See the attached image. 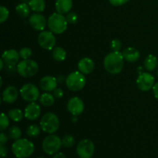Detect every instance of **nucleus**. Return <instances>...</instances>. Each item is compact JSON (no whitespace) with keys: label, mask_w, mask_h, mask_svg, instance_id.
<instances>
[{"label":"nucleus","mask_w":158,"mask_h":158,"mask_svg":"<svg viewBox=\"0 0 158 158\" xmlns=\"http://www.w3.org/2000/svg\"><path fill=\"white\" fill-rule=\"evenodd\" d=\"M123 54L118 52L113 51L107 54L103 60V66L105 69L110 74H118L123 68Z\"/></svg>","instance_id":"f257e3e1"},{"label":"nucleus","mask_w":158,"mask_h":158,"mask_svg":"<svg viewBox=\"0 0 158 158\" xmlns=\"http://www.w3.org/2000/svg\"><path fill=\"white\" fill-rule=\"evenodd\" d=\"M12 151L16 158H27L33 154L35 146L28 139H19L12 143Z\"/></svg>","instance_id":"f03ea898"},{"label":"nucleus","mask_w":158,"mask_h":158,"mask_svg":"<svg viewBox=\"0 0 158 158\" xmlns=\"http://www.w3.org/2000/svg\"><path fill=\"white\" fill-rule=\"evenodd\" d=\"M47 26L52 32L55 34H61L67 29L68 22L63 14L54 12L48 19Z\"/></svg>","instance_id":"7ed1b4c3"},{"label":"nucleus","mask_w":158,"mask_h":158,"mask_svg":"<svg viewBox=\"0 0 158 158\" xmlns=\"http://www.w3.org/2000/svg\"><path fill=\"white\" fill-rule=\"evenodd\" d=\"M40 127L44 132L52 134L60 127V120L53 113H46L40 120Z\"/></svg>","instance_id":"20e7f679"},{"label":"nucleus","mask_w":158,"mask_h":158,"mask_svg":"<svg viewBox=\"0 0 158 158\" xmlns=\"http://www.w3.org/2000/svg\"><path fill=\"white\" fill-rule=\"evenodd\" d=\"M66 84L69 90L73 92L81 90L86 85V78L84 74L80 71L71 73L66 77Z\"/></svg>","instance_id":"39448f33"},{"label":"nucleus","mask_w":158,"mask_h":158,"mask_svg":"<svg viewBox=\"0 0 158 158\" xmlns=\"http://www.w3.org/2000/svg\"><path fill=\"white\" fill-rule=\"evenodd\" d=\"M39 69L37 63L32 60H23L17 65V73L21 77L29 78L35 76Z\"/></svg>","instance_id":"423d86ee"},{"label":"nucleus","mask_w":158,"mask_h":158,"mask_svg":"<svg viewBox=\"0 0 158 158\" xmlns=\"http://www.w3.org/2000/svg\"><path fill=\"white\" fill-rule=\"evenodd\" d=\"M62 140L56 135L50 134L43 140L42 148L43 151L48 155L55 154L60 151L62 146Z\"/></svg>","instance_id":"0eeeda50"},{"label":"nucleus","mask_w":158,"mask_h":158,"mask_svg":"<svg viewBox=\"0 0 158 158\" xmlns=\"http://www.w3.org/2000/svg\"><path fill=\"white\" fill-rule=\"evenodd\" d=\"M20 96L27 102H35L40 97V91L37 86L32 83L23 85L19 90Z\"/></svg>","instance_id":"6e6552de"},{"label":"nucleus","mask_w":158,"mask_h":158,"mask_svg":"<svg viewBox=\"0 0 158 158\" xmlns=\"http://www.w3.org/2000/svg\"><path fill=\"white\" fill-rule=\"evenodd\" d=\"M95 147L92 140L83 139L77 147V154L80 158H91L94 153Z\"/></svg>","instance_id":"1a4fd4ad"},{"label":"nucleus","mask_w":158,"mask_h":158,"mask_svg":"<svg viewBox=\"0 0 158 158\" xmlns=\"http://www.w3.org/2000/svg\"><path fill=\"white\" fill-rule=\"evenodd\" d=\"M38 43L42 48L47 50L53 49L56 45V37L50 31H42L38 36Z\"/></svg>","instance_id":"9d476101"},{"label":"nucleus","mask_w":158,"mask_h":158,"mask_svg":"<svg viewBox=\"0 0 158 158\" xmlns=\"http://www.w3.org/2000/svg\"><path fill=\"white\" fill-rule=\"evenodd\" d=\"M137 85L140 90H150L154 85V77L149 73H143L137 78Z\"/></svg>","instance_id":"9b49d317"},{"label":"nucleus","mask_w":158,"mask_h":158,"mask_svg":"<svg viewBox=\"0 0 158 158\" xmlns=\"http://www.w3.org/2000/svg\"><path fill=\"white\" fill-rule=\"evenodd\" d=\"M67 110L73 116L80 115L84 110L83 101L77 97H72L67 103Z\"/></svg>","instance_id":"f8f14e48"},{"label":"nucleus","mask_w":158,"mask_h":158,"mask_svg":"<svg viewBox=\"0 0 158 158\" xmlns=\"http://www.w3.org/2000/svg\"><path fill=\"white\" fill-rule=\"evenodd\" d=\"M29 23L31 27L36 31H43L47 25V21L44 15L40 13H34L29 19Z\"/></svg>","instance_id":"ddd939ff"},{"label":"nucleus","mask_w":158,"mask_h":158,"mask_svg":"<svg viewBox=\"0 0 158 158\" xmlns=\"http://www.w3.org/2000/svg\"><path fill=\"white\" fill-rule=\"evenodd\" d=\"M41 114V108L40 105L35 102H31L25 108L24 117L29 120H35Z\"/></svg>","instance_id":"4468645a"},{"label":"nucleus","mask_w":158,"mask_h":158,"mask_svg":"<svg viewBox=\"0 0 158 158\" xmlns=\"http://www.w3.org/2000/svg\"><path fill=\"white\" fill-rule=\"evenodd\" d=\"M40 86L43 90L46 92L53 91L56 89L57 86V79L52 76H46L43 77L40 81Z\"/></svg>","instance_id":"2eb2a0df"},{"label":"nucleus","mask_w":158,"mask_h":158,"mask_svg":"<svg viewBox=\"0 0 158 158\" xmlns=\"http://www.w3.org/2000/svg\"><path fill=\"white\" fill-rule=\"evenodd\" d=\"M19 91L15 86H9L6 87L2 92V100L5 103H12L17 100Z\"/></svg>","instance_id":"dca6fc26"},{"label":"nucleus","mask_w":158,"mask_h":158,"mask_svg":"<svg viewBox=\"0 0 158 158\" xmlns=\"http://www.w3.org/2000/svg\"><path fill=\"white\" fill-rule=\"evenodd\" d=\"M78 69L83 74H89L94 71V63L90 58L85 57L78 63Z\"/></svg>","instance_id":"f3484780"},{"label":"nucleus","mask_w":158,"mask_h":158,"mask_svg":"<svg viewBox=\"0 0 158 158\" xmlns=\"http://www.w3.org/2000/svg\"><path fill=\"white\" fill-rule=\"evenodd\" d=\"M19 53L15 49H8L2 53V59L6 64L16 65L19 59Z\"/></svg>","instance_id":"a211bd4d"},{"label":"nucleus","mask_w":158,"mask_h":158,"mask_svg":"<svg viewBox=\"0 0 158 158\" xmlns=\"http://www.w3.org/2000/svg\"><path fill=\"white\" fill-rule=\"evenodd\" d=\"M125 60L130 63H135L140 59V52L134 47H127L122 52Z\"/></svg>","instance_id":"6ab92c4d"},{"label":"nucleus","mask_w":158,"mask_h":158,"mask_svg":"<svg viewBox=\"0 0 158 158\" xmlns=\"http://www.w3.org/2000/svg\"><path fill=\"white\" fill-rule=\"evenodd\" d=\"M73 7V0H56V9L60 14H66L70 11Z\"/></svg>","instance_id":"aec40b11"},{"label":"nucleus","mask_w":158,"mask_h":158,"mask_svg":"<svg viewBox=\"0 0 158 158\" xmlns=\"http://www.w3.org/2000/svg\"><path fill=\"white\" fill-rule=\"evenodd\" d=\"M144 67L148 71H153L156 69L158 65V60L155 56L151 55L148 56L144 60Z\"/></svg>","instance_id":"412c9836"},{"label":"nucleus","mask_w":158,"mask_h":158,"mask_svg":"<svg viewBox=\"0 0 158 158\" xmlns=\"http://www.w3.org/2000/svg\"><path fill=\"white\" fill-rule=\"evenodd\" d=\"M29 6L33 12H42L45 10L46 2L44 0H29Z\"/></svg>","instance_id":"4be33fe9"},{"label":"nucleus","mask_w":158,"mask_h":158,"mask_svg":"<svg viewBox=\"0 0 158 158\" xmlns=\"http://www.w3.org/2000/svg\"><path fill=\"white\" fill-rule=\"evenodd\" d=\"M30 7L29 4L26 3H20L15 7V11L17 14L22 18H26L30 14Z\"/></svg>","instance_id":"5701e85b"},{"label":"nucleus","mask_w":158,"mask_h":158,"mask_svg":"<svg viewBox=\"0 0 158 158\" xmlns=\"http://www.w3.org/2000/svg\"><path fill=\"white\" fill-rule=\"evenodd\" d=\"M66 57V52L62 47H54L52 49V58L57 62L64 61Z\"/></svg>","instance_id":"b1692460"},{"label":"nucleus","mask_w":158,"mask_h":158,"mask_svg":"<svg viewBox=\"0 0 158 158\" xmlns=\"http://www.w3.org/2000/svg\"><path fill=\"white\" fill-rule=\"evenodd\" d=\"M40 102L45 106H50L55 102V97L49 93H45L40 97Z\"/></svg>","instance_id":"393cba45"},{"label":"nucleus","mask_w":158,"mask_h":158,"mask_svg":"<svg viewBox=\"0 0 158 158\" xmlns=\"http://www.w3.org/2000/svg\"><path fill=\"white\" fill-rule=\"evenodd\" d=\"M8 116L14 122H19L23 120L24 114L22 112L21 110L15 108V109H12L9 111Z\"/></svg>","instance_id":"a878e982"},{"label":"nucleus","mask_w":158,"mask_h":158,"mask_svg":"<svg viewBox=\"0 0 158 158\" xmlns=\"http://www.w3.org/2000/svg\"><path fill=\"white\" fill-rule=\"evenodd\" d=\"M40 131H41V127H40L38 125L32 124L28 127L27 130H26V134L29 137L35 138L40 135Z\"/></svg>","instance_id":"bb28decb"},{"label":"nucleus","mask_w":158,"mask_h":158,"mask_svg":"<svg viewBox=\"0 0 158 158\" xmlns=\"http://www.w3.org/2000/svg\"><path fill=\"white\" fill-rule=\"evenodd\" d=\"M9 136L12 140H19L22 136V131L17 126H12L9 130Z\"/></svg>","instance_id":"cd10ccee"},{"label":"nucleus","mask_w":158,"mask_h":158,"mask_svg":"<svg viewBox=\"0 0 158 158\" xmlns=\"http://www.w3.org/2000/svg\"><path fill=\"white\" fill-rule=\"evenodd\" d=\"M75 143V139L72 135H66L62 139V144L65 148H72Z\"/></svg>","instance_id":"c85d7f7f"},{"label":"nucleus","mask_w":158,"mask_h":158,"mask_svg":"<svg viewBox=\"0 0 158 158\" xmlns=\"http://www.w3.org/2000/svg\"><path fill=\"white\" fill-rule=\"evenodd\" d=\"M9 125V117L2 113L1 114V119H0V131L2 132L5 130H6V128H8Z\"/></svg>","instance_id":"c756f323"},{"label":"nucleus","mask_w":158,"mask_h":158,"mask_svg":"<svg viewBox=\"0 0 158 158\" xmlns=\"http://www.w3.org/2000/svg\"><path fill=\"white\" fill-rule=\"evenodd\" d=\"M19 53V56L23 60H28L32 56V50L29 47H23L20 49Z\"/></svg>","instance_id":"7c9ffc66"},{"label":"nucleus","mask_w":158,"mask_h":158,"mask_svg":"<svg viewBox=\"0 0 158 158\" xmlns=\"http://www.w3.org/2000/svg\"><path fill=\"white\" fill-rule=\"evenodd\" d=\"M9 15V9L5 6H0V23H3L8 19Z\"/></svg>","instance_id":"2f4dec72"},{"label":"nucleus","mask_w":158,"mask_h":158,"mask_svg":"<svg viewBox=\"0 0 158 158\" xmlns=\"http://www.w3.org/2000/svg\"><path fill=\"white\" fill-rule=\"evenodd\" d=\"M122 46V43L120 40H117V39H114L111 41L110 43V48L114 52H118L120 50Z\"/></svg>","instance_id":"473e14b6"},{"label":"nucleus","mask_w":158,"mask_h":158,"mask_svg":"<svg viewBox=\"0 0 158 158\" xmlns=\"http://www.w3.org/2000/svg\"><path fill=\"white\" fill-rule=\"evenodd\" d=\"M67 22L71 24H75L78 21V15L75 12H69L66 16Z\"/></svg>","instance_id":"72a5a7b5"},{"label":"nucleus","mask_w":158,"mask_h":158,"mask_svg":"<svg viewBox=\"0 0 158 158\" xmlns=\"http://www.w3.org/2000/svg\"><path fill=\"white\" fill-rule=\"evenodd\" d=\"M129 1L130 0H109V2L114 6H120Z\"/></svg>","instance_id":"f704fd0d"},{"label":"nucleus","mask_w":158,"mask_h":158,"mask_svg":"<svg viewBox=\"0 0 158 158\" xmlns=\"http://www.w3.org/2000/svg\"><path fill=\"white\" fill-rule=\"evenodd\" d=\"M6 71L8 73H14L17 72V66L6 64Z\"/></svg>","instance_id":"c9c22d12"},{"label":"nucleus","mask_w":158,"mask_h":158,"mask_svg":"<svg viewBox=\"0 0 158 158\" xmlns=\"http://www.w3.org/2000/svg\"><path fill=\"white\" fill-rule=\"evenodd\" d=\"M53 96L56 98H62L63 96V90L60 88H56L53 90Z\"/></svg>","instance_id":"e433bc0d"},{"label":"nucleus","mask_w":158,"mask_h":158,"mask_svg":"<svg viewBox=\"0 0 158 158\" xmlns=\"http://www.w3.org/2000/svg\"><path fill=\"white\" fill-rule=\"evenodd\" d=\"M8 141V137L6 134L2 132L0 134V145H5Z\"/></svg>","instance_id":"4c0bfd02"},{"label":"nucleus","mask_w":158,"mask_h":158,"mask_svg":"<svg viewBox=\"0 0 158 158\" xmlns=\"http://www.w3.org/2000/svg\"><path fill=\"white\" fill-rule=\"evenodd\" d=\"M7 155V148L5 145H0V156L2 158H4Z\"/></svg>","instance_id":"58836bf2"},{"label":"nucleus","mask_w":158,"mask_h":158,"mask_svg":"<svg viewBox=\"0 0 158 158\" xmlns=\"http://www.w3.org/2000/svg\"><path fill=\"white\" fill-rule=\"evenodd\" d=\"M152 89H153V93H154V97H155L157 99H158V82L154 85Z\"/></svg>","instance_id":"ea45409f"},{"label":"nucleus","mask_w":158,"mask_h":158,"mask_svg":"<svg viewBox=\"0 0 158 158\" xmlns=\"http://www.w3.org/2000/svg\"><path fill=\"white\" fill-rule=\"evenodd\" d=\"M52 158H66V157L64 154H63V153H56V154H54Z\"/></svg>","instance_id":"a19ab883"},{"label":"nucleus","mask_w":158,"mask_h":158,"mask_svg":"<svg viewBox=\"0 0 158 158\" xmlns=\"http://www.w3.org/2000/svg\"><path fill=\"white\" fill-rule=\"evenodd\" d=\"M4 60H2V59L1 60H0V69H3V68H4Z\"/></svg>","instance_id":"79ce46f5"},{"label":"nucleus","mask_w":158,"mask_h":158,"mask_svg":"<svg viewBox=\"0 0 158 158\" xmlns=\"http://www.w3.org/2000/svg\"><path fill=\"white\" fill-rule=\"evenodd\" d=\"M22 1H26V0H22Z\"/></svg>","instance_id":"37998d69"},{"label":"nucleus","mask_w":158,"mask_h":158,"mask_svg":"<svg viewBox=\"0 0 158 158\" xmlns=\"http://www.w3.org/2000/svg\"><path fill=\"white\" fill-rule=\"evenodd\" d=\"M38 158H44V157H38Z\"/></svg>","instance_id":"c03bdc74"},{"label":"nucleus","mask_w":158,"mask_h":158,"mask_svg":"<svg viewBox=\"0 0 158 158\" xmlns=\"http://www.w3.org/2000/svg\"><path fill=\"white\" fill-rule=\"evenodd\" d=\"M157 76H158V70H157Z\"/></svg>","instance_id":"a18cd8bd"}]
</instances>
